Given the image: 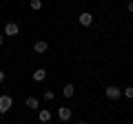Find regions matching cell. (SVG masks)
Returning <instances> with one entry per match:
<instances>
[{
    "mask_svg": "<svg viewBox=\"0 0 133 124\" xmlns=\"http://www.w3.org/2000/svg\"><path fill=\"white\" fill-rule=\"evenodd\" d=\"M104 95L109 98V100H120V98H122V89H118V86H107L104 89Z\"/></svg>",
    "mask_w": 133,
    "mask_h": 124,
    "instance_id": "6da1fadb",
    "label": "cell"
},
{
    "mask_svg": "<svg viewBox=\"0 0 133 124\" xmlns=\"http://www.w3.org/2000/svg\"><path fill=\"white\" fill-rule=\"evenodd\" d=\"M11 104H14L11 95H0V113H2V115H5L7 111L11 109Z\"/></svg>",
    "mask_w": 133,
    "mask_h": 124,
    "instance_id": "7a4b0ae2",
    "label": "cell"
},
{
    "mask_svg": "<svg viewBox=\"0 0 133 124\" xmlns=\"http://www.w3.org/2000/svg\"><path fill=\"white\" fill-rule=\"evenodd\" d=\"M78 20H80L82 27H91V24H93V13H89V11H82V13L78 16Z\"/></svg>",
    "mask_w": 133,
    "mask_h": 124,
    "instance_id": "3957f363",
    "label": "cell"
},
{
    "mask_svg": "<svg viewBox=\"0 0 133 124\" xmlns=\"http://www.w3.org/2000/svg\"><path fill=\"white\" fill-rule=\"evenodd\" d=\"M58 120L69 122V120H71V109H69V106H58Z\"/></svg>",
    "mask_w": 133,
    "mask_h": 124,
    "instance_id": "277c9868",
    "label": "cell"
},
{
    "mask_svg": "<svg viewBox=\"0 0 133 124\" xmlns=\"http://www.w3.org/2000/svg\"><path fill=\"white\" fill-rule=\"evenodd\" d=\"M18 31H20V27L16 22H7L5 24V36H18Z\"/></svg>",
    "mask_w": 133,
    "mask_h": 124,
    "instance_id": "5b68a950",
    "label": "cell"
},
{
    "mask_svg": "<svg viewBox=\"0 0 133 124\" xmlns=\"http://www.w3.org/2000/svg\"><path fill=\"white\" fill-rule=\"evenodd\" d=\"M31 78H33V82H42L44 78H47V71H44V69H36V71L31 73Z\"/></svg>",
    "mask_w": 133,
    "mask_h": 124,
    "instance_id": "8992f818",
    "label": "cell"
},
{
    "mask_svg": "<svg viewBox=\"0 0 133 124\" xmlns=\"http://www.w3.org/2000/svg\"><path fill=\"white\" fill-rule=\"evenodd\" d=\"M62 95H64V98H73V95H76V86H73V84H64V86H62Z\"/></svg>",
    "mask_w": 133,
    "mask_h": 124,
    "instance_id": "52a82bcc",
    "label": "cell"
},
{
    "mask_svg": "<svg viewBox=\"0 0 133 124\" xmlns=\"http://www.w3.org/2000/svg\"><path fill=\"white\" fill-rule=\"evenodd\" d=\"M47 49H49V44L44 42V40H38V42L33 44V51H36V53H44Z\"/></svg>",
    "mask_w": 133,
    "mask_h": 124,
    "instance_id": "ba28073f",
    "label": "cell"
},
{
    "mask_svg": "<svg viewBox=\"0 0 133 124\" xmlns=\"http://www.w3.org/2000/svg\"><path fill=\"white\" fill-rule=\"evenodd\" d=\"M24 106L33 111V109H38V106H40V102L36 100V98H27V100H24Z\"/></svg>",
    "mask_w": 133,
    "mask_h": 124,
    "instance_id": "9c48e42d",
    "label": "cell"
},
{
    "mask_svg": "<svg viewBox=\"0 0 133 124\" xmlns=\"http://www.w3.org/2000/svg\"><path fill=\"white\" fill-rule=\"evenodd\" d=\"M38 120H40V122H49V120H51V111L42 109V111H40V115H38Z\"/></svg>",
    "mask_w": 133,
    "mask_h": 124,
    "instance_id": "30bf717a",
    "label": "cell"
},
{
    "mask_svg": "<svg viewBox=\"0 0 133 124\" xmlns=\"http://www.w3.org/2000/svg\"><path fill=\"white\" fill-rule=\"evenodd\" d=\"M29 7H31L33 11H40L42 9V0H29Z\"/></svg>",
    "mask_w": 133,
    "mask_h": 124,
    "instance_id": "8fae6325",
    "label": "cell"
},
{
    "mask_svg": "<svg viewBox=\"0 0 133 124\" xmlns=\"http://www.w3.org/2000/svg\"><path fill=\"white\" fill-rule=\"evenodd\" d=\"M122 95L131 100V98H133V86H127V89H122Z\"/></svg>",
    "mask_w": 133,
    "mask_h": 124,
    "instance_id": "7c38bea8",
    "label": "cell"
},
{
    "mask_svg": "<svg viewBox=\"0 0 133 124\" xmlns=\"http://www.w3.org/2000/svg\"><path fill=\"white\" fill-rule=\"evenodd\" d=\"M53 98H56V95H53V91H44V100H47V102H51Z\"/></svg>",
    "mask_w": 133,
    "mask_h": 124,
    "instance_id": "4fadbf2b",
    "label": "cell"
},
{
    "mask_svg": "<svg viewBox=\"0 0 133 124\" xmlns=\"http://www.w3.org/2000/svg\"><path fill=\"white\" fill-rule=\"evenodd\" d=\"M5 80H7V73L2 71V69H0V84H2V82H5Z\"/></svg>",
    "mask_w": 133,
    "mask_h": 124,
    "instance_id": "5bb4252c",
    "label": "cell"
},
{
    "mask_svg": "<svg viewBox=\"0 0 133 124\" xmlns=\"http://www.w3.org/2000/svg\"><path fill=\"white\" fill-rule=\"evenodd\" d=\"M127 9H129V13H133V0H129V5H127Z\"/></svg>",
    "mask_w": 133,
    "mask_h": 124,
    "instance_id": "9a60e30c",
    "label": "cell"
},
{
    "mask_svg": "<svg viewBox=\"0 0 133 124\" xmlns=\"http://www.w3.org/2000/svg\"><path fill=\"white\" fill-rule=\"evenodd\" d=\"M2 44H5V36H0V47H2Z\"/></svg>",
    "mask_w": 133,
    "mask_h": 124,
    "instance_id": "2e32d148",
    "label": "cell"
},
{
    "mask_svg": "<svg viewBox=\"0 0 133 124\" xmlns=\"http://www.w3.org/2000/svg\"><path fill=\"white\" fill-rule=\"evenodd\" d=\"M76 124H84V122H76Z\"/></svg>",
    "mask_w": 133,
    "mask_h": 124,
    "instance_id": "e0dca14e",
    "label": "cell"
}]
</instances>
